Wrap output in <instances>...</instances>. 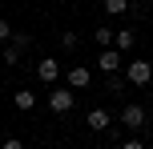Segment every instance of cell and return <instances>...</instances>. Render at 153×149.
Here are the masks:
<instances>
[{
    "instance_id": "cell-1",
    "label": "cell",
    "mask_w": 153,
    "mask_h": 149,
    "mask_svg": "<svg viewBox=\"0 0 153 149\" xmlns=\"http://www.w3.org/2000/svg\"><path fill=\"white\" fill-rule=\"evenodd\" d=\"M145 121H149L145 105L129 101V105H125V109H121V125H125V129H145Z\"/></svg>"
},
{
    "instance_id": "cell-2",
    "label": "cell",
    "mask_w": 153,
    "mask_h": 149,
    "mask_svg": "<svg viewBox=\"0 0 153 149\" xmlns=\"http://www.w3.org/2000/svg\"><path fill=\"white\" fill-rule=\"evenodd\" d=\"M73 105H76V97H73V89H69V85L48 93V109H53V113H61V117H65V113H73Z\"/></svg>"
},
{
    "instance_id": "cell-3",
    "label": "cell",
    "mask_w": 153,
    "mask_h": 149,
    "mask_svg": "<svg viewBox=\"0 0 153 149\" xmlns=\"http://www.w3.org/2000/svg\"><path fill=\"white\" fill-rule=\"evenodd\" d=\"M125 69H129V85H137V89H145L153 81V64L149 61H129Z\"/></svg>"
},
{
    "instance_id": "cell-4",
    "label": "cell",
    "mask_w": 153,
    "mask_h": 149,
    "mask_svg": "<svg viewBox=\"0 0 153 149\" xmlns=\"http://www.w3.org/2000/svg\"><path fill=\"white\" fill-rule=\"evenodd\" d=\"M36 77L45 81V85H56V81H61V61H56V56H45V61H36Z\"/></svg>"
},
{
    "instance_id": "cell-5",
    "label": "cell",
    "mask_w": 153,
    "mask_h": 149,
    "mask_svg": "<svg viewBox=\"0 0 153 149\" xmlns=\"http://www.w3.org/2000/svg\"><path fill=\"white\" fill-rule=\"evenodd\" d=\"M121 53H117V48H105V53H97V69L105 73V77H117V69H121Z\"/></svg>"
},
{
    "instance_id": "cell-6",
    "label": "cell",
    "mask_w": 153,
    "mask_h": 149,
    "mask_svg": "<svg viewBox=\"0 0 153 149\" xmlns=\"http://www.w3.org/2000/svg\"><path fill=\"white\" fill-rule=\"evenodd\" d=\"M89 85H93V69L89 64H73L69 69V89L76 93V89H89Z\"/></svg>"
},
{
    "instance_id": "cell-7",
    "label": "cell",
    "mask_w": 153,
    "mask_h": 149,
    "mask_svg": "<svg viewBox=\"0 0 153 149\" xmlns=\"http://www.w3.org/2000/svg\"><path fill=\"white\" fill-rule=\"evenodd\" d=\"M133 44H137V32H133V28H117L113 32V48H117V53H129Z\"/></svg>"
},
{
    "instance_id": "cell-8",
    "label": "cell",
    "mask_w": 153,
    "mask_h": 149,
    "mask_svg": "<svg viewBox=\"0 0 153 149\" xmlns=\"http://www.w3.org/2000/svg\"><path fill=\"white\" fill-rule=\"evenodd\" d=\"M109 121H113V117H109V109H101V105H97V109H89V117H85V125L101 133V129H109Z\"/></svg>"
},
{
    "instance_id": "cell-9",
    "label": "cell",
    "mask_w": 153,
    "mask_h": 149,
    "mask_svg": "<svg viewBox=\"0 0 153 149\" xmlns=\"http://www.w3.org/2000/svg\"><path fill=\"white\" fill-rule=\"evenodd\" d=\"M12 105H16L20 113H32V105H36V97H32V89H16V93H12Z\"/></svg>"
},
{
    "instance_id": "cell-10",
    "label": "cell",
    "mask_w": 153,
    "mask_h": 149,
    "mask_svg": "<svg viewBox=\"0 0 153 149\" xmlns=\"http://www.w3.org/2000/svg\"><path fill=\"white\" fill-rule=\"evenodd\" d=\"M113 32H117V28H105V24L93 32V40H97V48H101V53H105V48H113Z\"/></svg>"
},
{
    "instance_id": "cell-11",
    "label": "cell",
    "mask_w": 153,
    "mask_h": 149,
    "mask_svg": "<svg viewBox=\"0 0 153 149\" xmlns=\"http://www.w3.org/2000/svg\"><path fill=\"white\" fill-rule=\"evenodd\" d=\"M105 12L109 16H125L129 12V0H105Z\"/></svg>"
},
{
    "instance_id": "cell-12",
    "label": "cell",
    "mask_w": 153,
    "mask_h": 149,
    "mask_svg": "<svg viewBox=\"0 0 153 149\" xmlns=\"http://www.w3.org/2000/svg\"><path fill=\"white\" fill-rule=\"evenodd\" d=\"M12 48L24 53V48H28V32H12Z\"/></svg>"
},
{
    "instance_id": "cell-13",
    "label": "cell",
    "mask_w": 153,
    "mask_h": 149,
    "mask_svg": "<svg viewBox=\"0 0 153 149\" xmlns=\"http://www.w3.org/2000/svg\"><path fill=\"white\" fill-rule=\"evenodd\" d=\"M0 40H12V24H8L4 16H0Z\"/></svg>"
},
{
    "instance_id": "cell-14",
    "label": "cell",
    "mask_w": 153,
    "mask_h": 149,
    "mask_svg": "<svg viewBox=\"0 0 153 149\" xmlns=\"http://www.w3.org/2000/svg\"><path fill=\"white\" fill-rule=\"evenodd\" d=\"M16 61H20V53H16V48L8 44V48H4V64H16Z\"/></svg>"
},
{
    "instance_id": "cell-15",
    "label": "cell",
    "mask_w": 153,
    "mask_h": 149,
    "mask_svg": "<svg viewBox=\"0 0 153 149\" xmlns=\"http://www.w3.org/2000/svg\"><path fill=\"white\" fill-rule=\"evenodd\" d=\"M105 85H109V89H113V93H121V89H125V77H109V81H105Z\"/></svg>"
},
{
    "instance_id": "cell-16",
    "label": "cell",
    "mask_w": 153,
    "mask_h": 149,
    "mask_svg": "<svg viewBox=\"0 0 153 149\" xmlns=\"http://www.w3.org/2000/svg\"><path fill=\"white\" fill-rule=\"evenodd\" d=\"M61 44L65 48H76V32H61Z\"/></svg>"
},
{
    "instance_id": "cell-17",
    "label": "cell",
    "mask_w": 153,
    "mask_h": 149,
    "mask_svg": "<svg viewBox=\"0 0 153 149\" xmlns=\"http://www.w3.org/2000/svg\"><path fill=\"white\" fill-rule=\"evenodd\" d=\"M0 149H24V141H20V137H8V141L0 145Z\"/></svg>"
},
{
    "instance_id": "cell-18",
    "label": "cell",
    "mask_w": 153,
    "mask_h": 149,
    "mask_svg": "<svg viewBox=\"0 0 153 149\" xmlns=\"http://www.w3.org/2000/svg\"><path fill=\"white\" fill-rule=\"evenodd\" d=\"M121 149H145V141H141V137H129V141H125Z\"/></svg>"
},
{
    "instance_id": "cell-19",
    "label": "cell",
    "mask_w": 153,
    "mask_h": 149,
    "mask_svg": "<svg viewBox=\"0 0 153 149\" xmlns=\"http://www.w3.org/2000/svg\"><path fill=\"white\" fill-rule=\"evenodd\" d=\"M149 64H153V48H149Z\"/></svg>"
}]
</instances>
